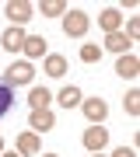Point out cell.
Instances as JSON below:
<instances>
[{
  "label": "cell",
  "mask_w": 140,
  "mask_h": 157,
  "mask_svg": "<svg viewBox=\"0 0 140 157\" xmlns=\"http://www.w3.org/2000/svg\"><path fill=\"white\" fill-rule=\"evenodd\" d=\"M88 28H91V17L84 14V11H67V14H63V32H67L70 39L88 35Z\"/></svg>",
  "instance_id": "cell-1"
},
{
  "label": "cell",
  "mask_w": 140,
  "mask_h": 157,
  "mask_svg": "<svg viewBox=\"0 0 140 157\" xmlns=\"http://www.w3.org/2000/svg\"><path fill=\"white\" fill-rule=\"evenodd\" d=\"M42 157H60V154H42Z\"/></svg>",
  "instance_id": "cell-23"
},
{
  "label": "cell",
  "mask_w": 140,
  "mask_h": 157,
  "mask_svg": "<svg viewBox=\"0 0 140 157\" xmlns=\"http://www.w3.org/2000/svg\"><path fill=\"white\" fill-rule=\"evenodd\" d=\"M11 105H14V87L7 80H0V119L11 112Z\"/></svg>",
  "instance_id": "cell-15"
},
{
  "label": "cell",
  "mask_w": 140,
  "mask_h": 157,
  "mask_svg": "<svg viewBox=\"0 0 140 157\" xmlns=\"http://www.w3.org/2000/svg\"><path fill=\"white\" fill-rule=\"evenodd\" d=\"M98 25H102V28L112 35V32H119V25H123V14H119L116 7H105V11L98 14Z\"/></svg>",
  "instance_id": "cell-12"
},
{
  "label": "cell",
  "mask_w": 140,
  "mask_h": 157,
  "mask_svg": "<svg viewBox=\"0 0 140 157\" xmlns=\"http://www.w3.org/2000/svg\"><path fill=\"white\" fill-rule=\"evenodd\" d=\"M116 73H119V77H126V80H133L137 73H140V59L133 56V52H123L119 63H116Z\"/></svg>",
  "instance_id": "cell-8"
},
{
  "label": "cell",
  "mask_w": 140,
  "mask_h": 157,
  "mask_svg": "<svg viewBox=\"0 0 140 157\" xmlns=\"http://www.w3.org/2000/svg\"><path fill=\"white\" fill-rule=\"evenodd\" d=\"M0 157H21V154H18V150H4V154H0Z\"/></svg>",
  "instance_id": "cell-22"
},
{
  "label": "cell",
  "mask_w": 140,
  "mask_h": 157,
  "mask_svg": "<svg viewBox=\"0 0 140 157\" xmlns=\"http://www.w3.org/2000/svg\"><path fill=\"white\" fill-rule=\"evenodd\" d=\"M32 77H35V70H32V63H11V67L4 70V80L11 87H21V84H32Z\"/></svg>",
  "instance_id": "cell-2"
},
{
  "label": "cell",
  "mask_w": 140,
  "mask_h": 157,
  "mask_svg": "<svg viewBox=\"0 0 140 157\" xmlns=\"http://www.w3.org/2000/svg\"><path fill=\"white\" fill-rule=\"evenodd\" d=\"M42 14L46 17H63V14H67V4H60V0H46V4H42Z\"/></svg>",
  "instance_id": "cell-17"
},
{
  "label": "cell",
  "mask_w": 140,
  "mask_h": 157,
  "mask_svg": "<svg viewBox=\"0 0 140 157\" xmlns=\"http://www.w3.org/2000/svg\"><path fill=\"white\" fill-rule=\"evenodd\" d=\"M28 126H32V133H49V129L56 126V115L49 112V108H32Z\"/></svg>",
  "instance_id": "cell-6"
},
{
  "label": "cell",
  "mask_w": 140,
  "mask_h": 157,
  "mask_svg": "<svg viewBox=\"0 0 140 157\" xmlns=\"http://www.w3.org/2000/svg\"><path fill=\"white\" fill-rule=\"evenodd\" d=\"M123 35H126L130 42L137 39V35H140V17H126V32H123Z\"/></svg>",
  "instance_id": "cell-20"
},
{
  "label": "cell",
  "mask_w": 140,
  "mask_h": 157,
  "mask_svg": "<svg viewBox=\"0 0 140 157\" xmlns=\"http://www.w3.org/2000/svg\"><path fill=\"white\" fill-rule=\"evenodd\" d=\"M91 157H102V154H91Z\"/></svg>",
  "instance_id": "cell-25"
},
{
  "label": "cell",
  "mask_w": 140,
  "mask_h": 157,
  "mask_svg": "<svg viewBox=\"0 0 140 157\" xmlns=\"http://www.w3.org/2000/svg\"><path fill=\"white\" fill-rule=\"evenodd\" d=\"M81 112H84V119H88L91 126H102L105 115H109V105H105L102 98H84V101H81Z\"/></svg>",
  "instance_id": "cell-3"
},
{
  "label": "cell",
  "mask_w": 140,
  "mask_h": 157,
  "mask_svg": "<svg viewBox=\"0 0 140 157\" xmlns=\"http://www.w3.org/2000/svg\"><path fill=\"white\" fill-rule=\"evenodd\" d=\"M123 108H126V115H140V91H130L123 98Z\"/></svg>",
  "instance_id": "cell-19"
},
{
  "label": "cell",
  "mask_w": 140,
  "mask_h": 157,
  "mask_svg": "<svg viewBox=\"0 0 140 157\" xmlns=\"http://www.w3.org/2000/svg\"><path fill=\"white\" fill-rule=\"evenodd\" d=\"M46 45H49V42H46L42 35H28L25 45H21V52H25L28 59H42V56H46Z\"/></svg>",
  "instance_id": "cell-9"
},
{
  "label": "cell",
  "mask_w": 140,
  "mask_h": 157,
  "mask_svg": "<svg viewBox=\"0 0 140 157\" xmlns=\"http://www.w3.org/2000/svg\"><path fill=\"white\" fill-rule=\"evenodd\" d=\"M39 150H42V143H39L35 133H21V136H18V154H21V157H35Z\"/></svg>",
  "instance_id": "cell-10"
},
{
  "label": "cell",
  "mask_w": 140,
  "mask_h": 157,
  "mask_svg": "<svg viewBox=\"0 0 140 157\" xmlns=\"http://www.w3.org/2000/svg\"><path fill=\"white\" fill-rule=\"evenodd\" d=\"M49 101H53V91L49 87H32V91H28V105H32V108H49Z\"/></svg>",
  "instance_id": "cell-13"
},
{
  "label": "cell",
  "mask_w": 140,
  "mask_h": 157,
  "mask_svg": "<svg viewBox=\"0 0 140 157\" xmlns=\"http://www.w3.org/2000/svg\"><path fill=\"white\" fill-rule=\"evenodd\" d=\"M32 14H35V7L28 4V0H11V4H7V17H11L14 28H25V25L32 21Z\"/></svg>",
  "instance_id": "cell-4"
},
{
  "label": "cell",
  "mask_w": 140,
  "mask_h": 157,
  "mask_svg": "<svg viewBox=\"0 0 140 157\" xmlns=\"http://www.w3.org/2000/svg\"><path fill=\"white\" fill-rule=\"evenodd\" d=\"M112 157H137V150H133V147H116Z\"/></svg>",
  "instance_id": "cell-21"
},
{
  "label": "cell",
  "mask_w": 140,
  "mask_h": 157,
  "mask_svg": "<svg viewBox=\"0 0 140 157\" xmlns=\"http://www.w3.org/2000/svg\"><path fill=\"white\" fill-rule=\"evenodd\" d=\"M130 45H133V42H130V39H126L123 32H112V35H105V49H112V52H119V56H123V52L130 49Z\"/></svg>",
  "instance_id": "cell-14"
},
{
  "label": "cell",
  "mask_w": 140,
  "mask_h": 157,
  "mask_svg": "<svg viewBox=\"0 0 140 157\" xmlns=\"http://www.w3.org/2000/svg\"><path fill=\"white\" fill-rule=\"evenodd\" d=\"M0 154H4V140H0Z\"/></svg>",
  "instance_id": "cell-24"
},
{
  "label": "cell",
  "mask_w": 140,
  "mask_h": 157,
  "mask_svg": "<svg viewBox=\"0 0 140 157\" xmlns=\"http://www.w3.org/2000/svg\"><path fill=\"white\" fill-rule=\"evenodd\" d=\"M25 39H28V32L25 28H4V35H0V49H7V52H18L25 45Z\"/></svg>",
  "instance_id": "cell-7"
},
{
  "label": "cell",
  "mask_w": 140,
  "mask_h": 157,
  "mask_svg": "<svg viewBox=\"0 0 140 157\" xmlns=\"http://www.w3.org/2000/svg\"><path fill=\"white\" fill-rule=\"evenodd\" d=\"M81 143H84V150H91V154H102V150H105V143H109V129H102V126H91V129H84Z\"/></svg>",
  "instance_id": "cell-5"
},
{
  "label": "cell",
  "mask_w": 140,
  "mask_h": 157,
  "mask_svg": "<svg viewBox=\"0 0 140 157\" xmlns=\"http://www.w3.org/2000/svg\"><path fill=\"white\" fill-rule=\"evenodd\" d=\"M56 101H60L63 108H77L81 101H84V94H81V87H77V84H67L60 94H56Z\"/></svg>",
  "instance_id": "cell-11"
},
{
  "label": "cell",
  "mask_w": 140,
  "mask_h": 157,
  "mask_svg": "<svg viewBox=\"0 0 140 157\" xmlns=\"http://www.w3.org/2000/svg\"><path fill=\"white\" fill-rule=\"evenodd\" d=\"M102 59V45H81V63H98Z\"/></svg>",
  "instance_id": "cell-18"
},
{
  "label": "cell",
  "mask_w": 140,
  "mask_h": 157,
  "mask_svg": "<svg viewBox=\"0 0 140 157\" xmlns=\"http://www.w3.org/2000/svg\"><path fill=\"white\" fill-rule=\"evenodd\" d=\"M46 73L49 77H63L67 73V59L63 56H46Z\"/></svg>",
  "instance_id": "cell-16"
}]
</instances>
